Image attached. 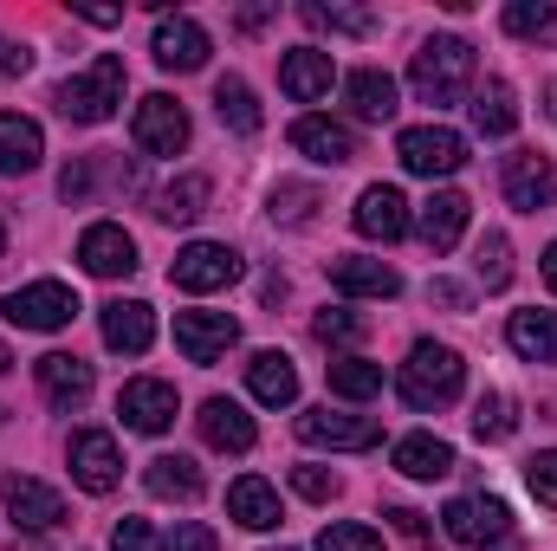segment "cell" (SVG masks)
Instances as JSON below:
<instances>
[{
    "label": "cell",
    "instance_id": "6da1fadb",
    "mask_svg": "<svg viewBox=\"0 0 557 551\" xmlns=\"http://www.w3.org/2000/svg\"><path fill=\"white\" fill-rule=\"evenodd\" d=\"M409 85H416L421 105H454L467 85H473V46L467 39H428L416 59H409Z\"/></svg>",
    "mask_w": 557,
    "mask_h": 551
},
{
    "label": "cell",
    "instance_id": "7a4b0ae2",
    "mask_svg": "<svg viewBox=\"0 0 557 551\" xmlns=\"http://www.w3.org/2000/svg\"><path fill=\"white\" fill-rule=\"evenodd\" d=\"M460 377H467L460 351H447V344H416L409 364H403V377H396V390H403L409 409H441V403L460 396Z\"/></svg>",
    "mask_w": 557,
    "mask_h": 551
},
{
    "label": "cell",
    "instance_id": "3957f363",
    "mask_svg": "<svg viewBox=\"0 0 557 551\" xmlns=\"http://www.w3.org/2000/svg\"><path fill=\"white\" fill-rule=\"evenodd\" d=\"M117 105H124V59H117V52L91 59L85 72H72V78L59 85V111H65L72 124H104Z\"/></svg>",
    "mask_w": 557,
    "mask_h": 551
},
{
    "label": "cell",
    "instance_id": "277c9868",
    "mask_svg": "<svg viewBox=\"0 0 557 551\" xmlns=\"http://www.w3.org/2000/svg\"><path fill=\"white\" fill-rule=\"evenodd\" d=\"M441 532L467 551H486V546H506V539H512V513H506V500H493V493H467V500H447Z\"/></svg>",
    "mask_w": 557,
    "mask_h": 551
},
{
    "label": "cell",
    "instance_id": "5b68a950",
    "mask_svg": "<svg viewBox=\"0 0 557 551\" xmlns=\"http://www.w3.org/2000/svg\"><path fill=\"white\" fill-rule=\"evenodd\" d=\"M78 318V292L59 279H33L20 292H7V325L13 331H65Z\"/></svg>",
    "mask_w": 557,
    "mask_h": 551
},
{
    "label": "cell",
    "instance_id": "8992f818",
    "mask_svg": "<svg viewBox=\"0 0 557 551\" xmlns=\"http://www.w3.org/2000/svg\"><path fill=\"white\" fill-rule=\"evenodd\" d=\"M396 156H403L409 175H454L467 162V137L447 131V124H416V131L396 137Z\"/></svg>",
    "mask_w": 557,
    "mask_h": 551
},
{
    "label": "cell",
    "instance_id": "52a82bcc",
    "mask_svg": "<svg viewBox=\"0 0 557 551\" xmlns=\"http://www.w3.org/2000/svg\"><path fill=\"white\" fill-rule=\"evenodd\" d=\"M506 201L519 208V215H545L557 201V169L552 156H539V149H519V156H506Z\"/></svg>",
    "mask_w": 557,
    "mask_h": 551
},
{
    "label": "cell",
    "instance_id": "ba28073f",
    "mask_svg": "<svg viewBox=\"0 0 557 551\" xmlns=\"http://www.w3.org/2000/svg\"><path fill=\"white\" fill-rule=\"evenodd\" d=\"M169 279H175L182 292H221V285H234V279H240V254H234V247H221V241H195V247H182V254H175Z\"/></svg>",
    "mask_w": 557,
    "mask_h": 551
},
{
    "label": "cell",
    "instance_id": "9c48e42d",
    "mask_svg": "<svg viewBox=\"0 0 557 551\" xmlns=\"http://www.w3.org/2000/svg\"><path fill=\"white\" fill-rule=\"evenodd\" d=\"M240 344V325L227 311H175V351L188 364H214Z\"/></svg>",
    "mask_w": 557,
    "mask_h": 551
},
{
    "label": "cell",
    "instance_id": "30bf717a",
    "mask_svg": "<svg viewBox=\"0 0 557 551\" xmlns=\"http://www.w3.org/2000/svg\"><path fill=\"white\" fill-rule=\"evenodd\" d=\"M65 454H72V480H78L85 493H111V487L124 480V454H117V441H111L104 428H78Z\"/></svg>",
    "mask_w": 557,
    "mask_h": 551
},
{
    "label": "cell",
    "instance_id": "8fae6325",
    "mask_svg": "<svg viewBox=\"0 0 557 551\" xmlns=\"http://www.w3.org/2000/svg\"><path fill=\"white\" fill-rule=\"evenodd\" d=\"M131 131H137L143 156H175V149L188 143V111H182L169 91H149L137 105V124H131Z\"/></svg>",
    "mask_w": 557,
    "mask_h": 551
},
{
    "label": "cell",
    "instance_id": "7c38bea8",
    "mask_svg": "<svg viewBox=\"0 0 557 551\" xmlns=\"http://www.w3.org/2000/svg\"><path fill=\"white\" fill-rule=\"evenodd\" d=\"M149 52H156L162 72H201V65H208V33H201L188 13H169V20H156Z\"/></svg>",
    "mask_w": 557,
    "mask_h": 551
},
{
    "label": "cell",
    "instance_id": "4fadbf2b",
    "mask_svg": "<svg viewBox=\"0 0 557 551\" xmlns=\"http://www.w3.org/2000/svg\"><path fill=\"white\" fill-rule=\"evenodd\" d=\"M78 260H85V273H98V279H124V273H137V241L117 221H98V228L78 234Z\"/></svg>",
    "mask_w": 557,
    "mask_h": 551
},
{
    "label": "cell",
    "instance_id": "5bb4252c",
    "mask_svg": "<svg viewBox=\"0 0 557 551\" xmlns=\"http://www.w3.org/2000/svg\"><path fill=\"white\" fill-rule=\"evenodd\" d=\"M298 441L305 448H376L383 428L370 415H331V409H305L298 415Z\"/></svg>",
    "mask_w": 557,
    "mask_h": 551
},
{
    "label": "cell",
    "instance_id": "9a60e30c",
    "mask_svg": "<svg viewBox=\"0 0 557 551\" xmlns=\"http://www.w3.org/2000/svg\"><path fill=\"white\" fill-rule=\"evenodd\" d=\"M350 221H357V234H363V241H383V247H389V241H403V234H409V201H403V188L376 182V188H363V195H357V215H350Z\"/></svg>",
    "mask_w": 557,
    "mask_h": 551
},
{
    "label": "cell",
    "instance_id": "2e32d148",
    "mask_svg": "<svg viewBox=\"0 0 557 551\" xmlns=\"http://www.w3.org/2000/svg\"><path fill=\"white\" fill-rule=\"evenodd\" d=\"M0 500H7V519L26 526V532H52V526L65 519V500H59L46 480H26V474H13V480L0 487Z\"/></svg>",
    "mask_w": 557,
    "mask_h": 551
},
{
    "label": "cell",
    "instance_id": "e0dca14e",
    "mask_svg": "<svg viewBox=\"0 0 557 551\" xmlns=\"http://www.w3.org/2000/svg\"><path fill=\"white\" fill-rule=\"evenodd\" d=\"M117 415H124V428H137V434H162V428L175 421V390L156 383V377H137V383L117 390Z\"/></svg>",
    "mask_w": 557,
    "mask_h": 551
},
{
    "label": "cell",
    "instance_id": "ac0fdd59",
    "mask_svg": "<svg viewBox=\"0 0 557 551\" xmlns=\"http://www.w3.org/2000/svg\"><path fill=\"white\" fill-rule=\"evenodd\" d=\"M33 377H39V390H46L52 409H78V403L91 396V364L72 357V351H46V357L33 364Z\"/></svg>",
    "mask_w": 557,
    "mask_h": 551
},
{
    "label": "cell",
    "instance_id": "d6986e66",
    "mask_svg": "<svg viewBox=\"0 0 557 551\" xmlns=\"http://www.w3.org/2000/svg\"><path fill=\"white\" fill-rule=\"evenodd\" d=\"M104 344L124 351V357H143L156 344V311L143 298H111L104 305Z\"/></svg>",
    "mask_w": 557,
    "mask_h": 551
},
{
    "label": "cell",
    "instance_id": "ffe728a7",
    "mask_svg": "<svg viewBox=\"0 0 557 551\" xmlns=\"http://www.w3.org/2000/svg\"><path fill=\"white\" fill-rule=\"evenodd\" d=\"M195 421H201L208 448H221V454H247L253 448V415L240 409V403H227V396H208Z\"/></svg>",
    "mask_w": 557,
    "mask_h": 551
},
{
    "label": "cell",
    "instance_id": "44dd1931",
    "mask_svg": "<svg viewBox=\"0 0 557 551\" xmlns=\"http://www.w3.org/2000/svg\"><path fill=\"white\" fill-rule=\"evenodd\" d=\"M292 149L298 156H311V162H350L357 156V137H350V124H331V118H298L292 124Z\"/></svg>",
    "mask_w": 557,
    "mask_h": 551
},
{
    "label": "cell",
    "instance_id": "7402d4cb",
    "mask_svg": "<svg viewBox=\"0 0 557 551\" xmlns=\"http://www.w3.org/2000/svg\"><path fill=\"white\" fill-rule=\"evenodd\" d=\"M331 52H318V46H298V52H285V65H278V85H285V98H298V105H311V98H324L331 91Z\"/></svg>",
    "mask_w": 557,
    "mask_h": 551
},
{
    "label": "cell",
    "instance_id": "603a6c76",
    "mask_svg": "<svg viewBox=\"0 0 557 551\" xmlns=\"http://www.w3.org/2000/svg\"><path fill=\"white\" fill-rule=\"evenodd\" d=\"M344 98H350V111H357L363 124H389V118H396V78L376 72V65H357V72L344 78Z\"/></svg>",
    "mask_w": 557,
    "mask_h": 551
},
{
    "label": "cell",
    "instance_id": "cb8c5ba5",
    "mask_svg": "<svg viewBox=\"0 0 557 551\" xmlns=\"http://www.w3.org/2000/svg\"><path fill=\"white\" fill-rule=\"evenodd\" d=\"M421 241L434 247V254H447L460 234H467V195H454V188H441V195H428L421 201Z\"/></svg>",
    "mask_w": 557,
    "mask_h": 551
},
{
    "label": "cell",
    "instance_id": "d4e9b609",
    "mask_svg": "<svg viewBox=\"0 0 557 551\" xmlns=\"http://www.w3.org/2000/svg\"><path fill=\"white\" fill-rule=\"evenodd\" d=\"M39 156H46L39 124L20 111H0V175H26V169H39Z\"/></svg>",
    "mask_w": 557,
    "mask_h": 551
},
{
    "label": "cell",
    "instance_id": "484cf974",
    "mask_svg": "<svg viewBox=\"0 0 557 551\" xmlns=\"http://www.w3.org/2000/svg\"><path fill=\"white\" fill-rule=\"evenodd\" d=\"M227 513H234V526H247V532H273L278 526V493L260 474H247V480L227 487Z\"/></svg>",
    "mask_w": 557,
    "mask_h": 551
},
{
    "label": "cell",
    "instance_id": "4316f807",
    "mask_svg": "<svg viewBox=\"0 0 557 551\" xmlns=\"http://www.w3.org/2000/svg\"><path fill=\"white\" fill-rule=\"evenodd\" d=\"M247 390H253L267 409H285V403H298V370H292V357H278V351H260V357L247 364Z\"/></svg>",
    "mask_w": 557,
    "mask_h": 551
},
{
    "label": "cell",
    "instance_id": "83f0119b",
    "mask_svg": "<svg viewBox=\"0 0 557 551\" xmlns=\"http://www.w3.org/2000/svg\"><path fill=\"white\" fill-rule=\"evenodd\" d=\"M331 285L350 292V298H396L403 292V273L383 267V260H337L331 267Z\"/></svg>",
    "mask_w": 557,
    "mask_h": 551
},
{
    "label": "cell",
    "instance_id": "f1b7e54d",
    "mask_svg": "<svg viewBox=\"0 0 557 551\" xmlns=\"http://www.w3.org/2000/svg\"><path fill=\"white\" fill-rule=\"evenodd\" d=\"M506 338L525 364H557V311H512Z\"/></svg>",
    "mask_w": 557,
    "mask_h": 551
},
{
    "label": "cell",
    "instance_id": "f546056e",
    "mask_svg": "<svg viewBox=\"0 0 557 551\" xmlns=\"http://www.w3.org/2000/svg\"><path fill=\"white\" fill-rule=\"evenodd\" d=\"M512 124H519L512 85H506V78H486V85L473 91V131H480V137H512Z\"/></svg>",
    "mask_w": 557,
    "mask_h": 551
},
{
    "label": "cell",
    "instance_id": "4dcf8cb0",
    "mask_svg": "<svg viewBox=\"0 0 557 551\" xmlns=\"http://www.w3.org/2000/svg\"><path fill=\"white\" fill-rule=\"evenodd\" d=\"M396 467L409 480H441V474H454V448L441 434H403L396 441Z\"/></svg>",
    "mask_w": 557,
    "mask_h": 551
},
{
    "label": "cell",
    "instance_id": "1f68e13d",
    "mask_svg": "<svg viewBox=\"0 0 557 551\" xmlns=\"http://www.w3.org/2000/svg\"><path fill=\"white\" fill-rule=\"evenodd\" d=\"M214 111H221V124H227L234 137H260V124H267L247 78H221V85H214Z\"/></svg>",
    "mask_w": 557,
    "mask_h": 551
},
{
    "label": "cell",
    "instance_id": "d6a6232c",
    "mask_svg": "<svg viewBox=\"0 0 557 551\" xmlns=\"http://www.w3.org/2000/svg\"><path fill=\"white\" fill-rule=\"evenodd\" d=\"M143 487H149L156 500H195V493H201V467H195L188 454H156L149 474H143Z\"/></svg>",
    "mask_w": 557,
    "mask_h": 551
},
{
    "label": "cell",
    "instance_id": "836d02e7",
    "mask_svg": "<svg viewBox=\"0 0 557 551\" xmlns=\"http://www.w3.org/2000/svg\"><path fill=\"white\" fill-rule=\"evenodd\" d=\"M376 390H383V364H370V357H331V396L370 403Z\"/></svg>",
    "mask_w": 557,
    "mask_h": 551
},
{
    "label": "cell",
    "instance_id": "e575fe53",
    "mask_svg": "<svg viewBox=\"0 0 557 551\" xmlns=\"http://www.w3.org/2000/svg\"><path fill=\"white\" fill-rule=\"evenodd\" d=\"M208 208V175H182L156 195V221H195Z\"/></svg>",
    "mask_w": 557,
    "mask_h": 551
},
{
    "label": "cell",
    "instance_id": "d590c367",
    "mask_svg": "<svg viewBox=\"0 0 557 551\" xmlns=\"http://www.w3.org/2000/svg\"><path fill=\"white\" fill-rule=\"evenodd\" d=\"M512 428H519V403H512V396L486 390V396L473 403V434H480V441H512Z\"/></svg>",
    "mask_w": 557,
    "mask_h": 551
},
{
    "label": "cell",
    "instance_id": "8d00e7d4",
    "mask_svg": "<svg viewBox=\"0 0 557 551\" xmlns=\"http://www.w3.org/2000/svg\"><path fill=\"white\" fill-rule=\"evenodd\" d=\"M298 13H305L318 33H357V39L376 26V13H370V7H324V0H305Z\"/></svg>",
    "mask_w": 557,
    "mask_h": 551
},
{
    "label": "cell",
    "instance_id": "74e56055",
    "mask_svg": "<svg viewBox=\"0 0 557 551\" xmlns=\"http://www.w3.org/2000/svg\"><path fill=\"white\" fill-rule=\"evenodd\" d=\"M473 273L486 292H499L506 279H512V241L506 234H480V247H473Z\"/></svg>",
    "mask_w": 557,
    "mask_h": 551
},
{
    "label": "cell",
    "instance_id": "f35d334b",
    "mask_svg": "<svg viewBox=\"0 0 557 551\" xmlns=\"http://www.w3.org/2000/svg\"><path fill=\"white\" fill-rule=\"evenodd\" d=\"M552 7H545V0H512V7H506V13H499V26H506V33H519V39H539V33H552Z\"/></svg>",
    "mask_w": 557,
    "mask_h": 551
},
{
    "label": "cell",
    "instance_id": "ab89813d",
    "mask_svg": "<svg viewBox=\"0 0 557 551\" xmlns=\"http://www.w3.org/2000/svg\"><path fill=\"white\" fill-rule=\"evenodd\" d=\"M525 487L539 493V506H552L557 513V448H545V454L525 461Z\"/></svg>",
    "mask_w": 557,
    "mask_h": 551
},
{
    "label": "cell",
    "instance_id": "60d3db41",
    "mask_svg": "<svg viewBox=\"0 0 557 551\" xmlns=\"http://www.w3.org/2000/svg\"><path fill=\"white\" fill-rule=\"evenodd\" d=\"M311 331H318V344H357V338H363V318L337 305V311H318V325H311Z\"/></svg>",
    "mask_w": 557,
    "mask_h": 551
},
{
    "label": "cell",
    "instance_id": "b9f144b4",
    "mask_svg": "<svg viewBox=\"0 0 557 551\" xmlns=\"http://www.w3.org/2000/svg\"><path fill=\"white\" fill-rule=\"evenodd\" d=\"M318 551H383V539H376L370 526H324Z\"/></svg>",
    "mask_w": 557,
    "mask_h": 551
},
{
    "label": "cell",
    "instance_id": "7bdbcfd3",
    "mask_svg": "<svg viewBox=\"0 0 557 551\" xmlns=\"http://www.w3.org/2000/svg\"><path fill=\"white\" fill-rule=\"evenodd\" d=\"M311 208H318V195H311V188H298V182L273 188V221H311Z\"/></svg>",
    "mask_w": 557,
    "mask_h": 551
},
{
    "label": "cell",
    "instance_id": "ee69618b",
    "mask_svg": "<svg viewBox=\"0 0 557 551\" xmlns=\"http://www.w3.org/2000/svg\"><path fill=\"white\" fill-rule=\"evenodd\" d=\"M292 487H298L305 500H318V506H324V500H337V474H324V467H311V461H305V467H292Z\"/></svg>",
    "mask_w": 557,
    "mask_h": 551
},
{
    "label": "cell",
    "instance_id": "f6af8a7d",
    "mask_svg": "<svg viewBox=\"0 0 557 551\" xmlns=\"http://www.w3.org/2000/svg\"><path fill=\"white\" fill-rule=\"evenodd\" d=\"M162 551H221V546H214V532H208V526H195V519H175V532L162 539Z\"/></svg>",
    "mask_w": 557,
    "mask_h": 551
},
{
    "label": "cell",
    "instance_id": "bcb514c9",
    "mask_svg": "<svg viewBox=\"0 0 557 551\" xmlns=\"http://www.w3.org/2000/svg\"><path fill=\"white\" fill-rule=\"evenodd\" d=\"M111 551H156V539H149V519H117Z\"/></svg>",
    "mask_w": 557,
    "mask_h": 551
},
{
    "label": "cell",
    "instance_id": "7dc6e473",
    "mask_svg": "<svg viewBox=\"0 0 557 551\" xmlns=\"http://www.w3.org/2000/svg\"><path fill=\"white\" fill-rule=\"evenodd\" d=\"M389 526H396L403 539H416V546H428V539H434V532H428V519H421V513H409V506H396V513H389Z\"/></svg>",
    "mask_w": 557,
    "mask_h": 551
},
{
    "label": "cell",
    "instance_id": "c3c4849f",
    "mask_svg": "<svg viewBox=\"0 0 557 551\" xmlns=\"http://www.w3.org/2000/svg\"><path fill=\"white\" fill-rule=\"evenodd\" d=\"M428 298H434V305H447V311H467V285H460V279H434V285H428Z\"/></svg>",
    "mask_w": 557,
    "mask_h": 551
},
{
    "label": "cell",
    "instance_id": "681fc988",
    "mask_svg": "<svg viewBox=\"0 0 557 551\" xmlns=\"http://www.w3.org/2000/svg\"><path fill=\"white\" fill-rule=\"evenodd\" d=\"M26 65H33V52H26V46H13V39H0V78H20Z\"/></svg>",
    "mask_w": 557,
    "mask_h": 551
},
{
    "label": "cell",
    "instance_id": "f907efd6",
    "mask_svg": "<svg viewBox=\"0 0 557 551\" xmlns=\"http://www.w3.org/2000/svg\"><path fill=\"white\" fill-rule=\"evenodd\" d=\"M78 13H85V20H91V26H117V20H124V13H117V7H78Z\"/></svg>",
    "mask_w": 557,
    "mask_h": 551
},
{
    "label": "cell",
    "instance_id": "816d5d0a",
    "mask_svg": "<svg viewBox=\"0 0 557 551\" xmlns=\"http://www.w3.org/2000/svg\"><path fill=\"white\" fill-rule=\"evenodd\" d=\"M545 285H552V292H557V241H552V247H545Z\"/></svg>",
    "mask_w": 557,
    "mask_h": 551
},
{
    "label": "cell",
    "instance_id": "f5cc1de1",
    "mask_svg": "<svg viewBox=\"0 0 557 551\" xmlns=\"http://www.w3.org/2000/svg\"><path fill=\"white\" fill-rule=\"evenodd\" d=\"M545 111H552V118H557V85H552V91H545Z\"/></svg>",
    "mask_w": 557,
    "mask_h": 551
},
{
    "label": "cell",
    "instance_id": "db71d44e",
    "mask_svg": "<svg viewBox=\"0 0 557 551\" xmlns=\"http://www.w3.org/2000/svg\"><path fill=\"white\" fill-rule=\"evenodd\" d=\"M0 247H7V228H0Z\"/></svg>",
    "mask_w": 557,
    "mask_h": 551
},
{
    "label": "cell",
    "instance_id": "11a10c76",
    "mask_svg": "<svg viewBox=\"0 0 557 551\" xmlns=\"http://www.w3.org/2000/svg\"><path fill=\"white\" fill-rule=\"evenodd\" d=\"M278 551H285V546H278Z\"/></svg>",
    "mask_w": 557,
    "mask_h": 551
}]
</instances>
